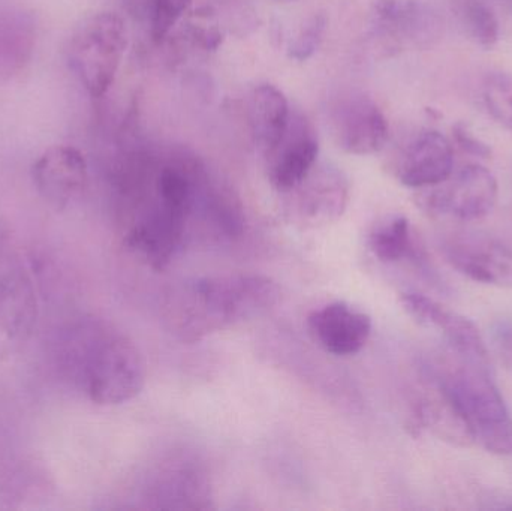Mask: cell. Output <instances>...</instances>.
I'll list each match as a JSON object with an SVG mask.
<instances>
[{
	"label": "cell",
	"instance_id": "obj_1",
	"mask_svg": "<svg viewBox=\"0 0 512 511\" xmlns=\"http://www.w3.org/2000/svg\"><path fill=\"white\" fill-rule=\"evenodd\" d=\"M279 285L264 275H230L183 282L168 294V330L185 344L256 320L276 308Z\"/></svg>",
	"mask_w": 512,
	"mask_h": 511
},
{
	"label": "cell",
	"instance_id": "obj_2",
	"mask_svg": "<svg viewBox=\"0 0 512 511\" xmlns=\"http://www.w3.org/2000/svg\"><path fill=\"white\" fill-rule=\"evenodd\" d=\"M84 341L80 375L90 401L111 407L140 395L146 384V360L128 336L95 329Z\"/></svg>",
	"mask_w": 512,
	"mask_h": 511
},
{
	"label": "cell",
	"instance_id": "obj_3",
	"mask_svg": "<svg viewBox=\"0 0 512 511\" xmlns=\"http://www.w3.org/2000/svg\"><path fill=\"white\" fill-rule=\"evenodd\" d=\"M453 399L474 443L498 456L512 455V417L489 369L462 359L436 375Z\"/></svg>",
	"mask_w": 512,
	"mask_h": 511
},
{
	"label": "cell",
	"instance_id": "obj_4",
	"mask_svg": "<svg viewBox=\"0 0 512 511\" xmlns=\"http://www.w3.org/2000/svg\"><path fill=\"white\" fill-rule=\"evenodd\" d=\"M128 47L125 21L114 12H96L75 27L68 62L84 89L101 98L113 86Z\"/></svg>",
	"mask_w": 512,
	"mask_h": 511
},
{
	"label": "cell",
	"instance_id": "obj_5",
	"mask_svg": "<svg viewBox=\"0 0 512 511\" xmlns=\"http://www.w3.org/2000/svg\"><path fill=\"white\" fill-rule=\"evenodd\" d=\"M499 185L492 171L469 164L451 179L423 188L417 204L432 216H451L459 221H477L495 209Z\"/></svg>",
	"mask_w": 512,
	"mask_h": 511
},
{
	"label": "cell",
	"instance_id": "obj_6",
	"mask_svg": "<svg viewBox=\"0 0 512 511\" xmlns=\"http://www.w3.org/2000/svg\"><path fill=\"white\" fill-rule=\"evenodd\" d=\"M38 317L35 288L26 267L12 252L0 260V354L26 344Z\"/></svg>",
	"mask_w": 512,
	"mask_h": 511
},
{
	"label": "cell",
	"instance_id": "obj_7",
	"mask_svg": "<svg viewBox=\"0 0 512 511\" xmlns=\"http://www.w3.org/2000/svg\"><path fill=\"white\" fill-rule=\"evenodd\" d=\"M448 264L475 282L512 290V251L486 234L459 231L445 237Z\"/></svg>",
	"mask_w": 512,
	"mask_h": 511
},
{
	"label": "cell",
	"instance_id": "obj_8",
	"mask_svg": "<svg viewBox=\"0 0 512 511\" xmlns=\"http://www.w3.org/2000/svg\"><path fill=\"white\" fill-rule=\"evenodd\" d=\"M400 305L415 323L439 330L463 360L489 369L486 342L478 327L469 318L450 311L423 294H400Z\"/></svg>",
	"mask_w": 512,
	"mask_h": 511
},
{
	"label": "cell",
	"instance_id": "obj_9",
	"mask_svg": "<svg viewBox=\"0 0 512 511\" xmlns=\"http://www.w3.org/2000/svg\"><path fill=\"white\" fill-rule=\"evenodd\" d=\"M313 341L333 356L360 353L372 335V318L346 302H333L307 318Z\"/></svg>",
	"mask_w": 512,
	"mask_h": 511
},
{
	"label": "cell",
	"instance_id": "obj_10",
	"mask_svg": "<svg viewBox=\"0 0 512 511\" xmlns=\"http://www.w3.org/2000/svg\"><path fill=\"white\" fill-rule=\"evenodd\" d=\"M32 177L41 197L63 209L86 188L87 162L75 147L53 146L36 159Z\"/></svg>",
	"mask_w": 512,
	"mask_h": 511
},
{
	"label": "cell",
	"instance_id": "obj_11",
	"mask_svg": "<svg viewBox=\"0 0 512 511\" xmlns=\"http://www.w3.org/2000/svg\"><path fill=\"white\" fill-rule=\"evenodd\" d=\"M319 143L309 123L291 116L288 131L268 155V179L280 194H289L306 180L318 161Z\"/></svg>",
	"mask_w": 512,
	"mask_h": 511
},
{
	"label": "cell",
	"instance_id": "obj_12",
	"mask_svg": "<svg viewBox=\"0 0 512 511\" xmlns=\"http://www.w3.org/2000/svg\"><path fill=\"white\" fill-rule=\"evenodd\" d=\"M453 144L438 131H424L408 144L396 165L403 186L423 189L453 176Z\"/></svg>",
	"mask_w": 512,
	"mask_h": 511
},
{
	"label": "cell",
	"instance_id": "obj_13",
	"mask_svg": "<svg viewBox=\"0 0 512 511\" xmlns=\"http://www.w3.org/2000/svg\"><path fill=\"white\" fill-rule=\"evenodd\" d=\"M334 135L343 152L366 156L384 149L390 128L387 117L372 99L354 98L337 110Z\"/></svg>",
	"mask_w": 512,
	"mask_h": 511
},
{
	"label": "cell",
	"instance_id": "obj_14",
	"mask_svg": "<svg viewBox=\"0 0 512 511\" xmlns=\"http://www.w3.org/2000/svg\"><path fill=\"white\" fill-rule=\"evenodd\" d=\"M295 194V212L307 224H328L345 212L349 203V182L336 167L313 168Z\"/></svg>",
	"mask_w": 512,
	"mask_h": 511
},
{
	"label": "cell",
	"instance_id": "obj_15",
	"mask_svg": "<svg viewBox=\"0 0 512 511\" xmlns=\"http://www.w3.org/2000/svg\"><path fill=\"white\" fill-rule=\"evenodd\" d=\"M212 492L209 479L194 464L165 468L155 479L156 507L161 509H209Z\"/></svg>",
	"mask_w": 512,
	"mask_h": 511
},
{
	"label": "cell",
	"instance_id": "obj_16",
	"mask_svg": "<svg viewBox=\"0 0 512 511\" xmlns=\"http://www.w3.org/2000/svg\"><path fill=\"white\" fill-rule=\"evenodd\" d=\"M252 134L259 149L270 155L288 131L291 122L288 99L273 84H261L249 102Z\"/></svg>",
	"mask_w": 512,
	"mask_h": 511
},
{
	"label": "cell",
	"instance_id": "obj_17",
	"mask_svg": "<svg viewBox=\"0 0 512 511\" xmlns=\"http://www.w3.org/2000/svg\"><path fill=\"white\" fill-rule=\"evenodd\" d=\"M375 15L379 30L396 41H418L429 29V12L412 0H379Z\"/></svg>",
	"mask_w": 512,
	"mask_h": 511
},
{
	"label": "cell",
	"instance_id": "obj_18",
	"mask_svg": "<svg viewBox=\"0 0 512 511\" xmlns=\"http://www.w3.org/2000/svg\"><path fill=\"white\" fill-rule=\"evenodd\" d=\"M369 249L382 263H397L405 258L423 264L426 261L412 239L411 225L405 216H391L376 225L369 236Z\"/></svg>",
	"mask_w": 512,
	"mask_h": 511
},
{
	"label": "cell",
	"instance_id": "obj_19",
	"mask_svg": "<svg viewBox=\"0 0 512 511\" xmlns=\"http://www.w3.org/2000/svg\"><path fill=\"white\" fill-rule=\"evenodd\" d=\"M156 195L159 204L152 210H159L188 225L189 216L192 215L197 201V191L186 171L177 167L162 168L156 179Z\"/></svg>",
	"mask_w": 512,
	"mask_h": 511
},
{
	"label": "cell",
	"instance_id": "obj_20",
	"mask_svg": "<svg viewBox=\"0 0 512 511\" xmlns=\"http://www.w3.org/2000/svg\"><path fill=\"white\" fill-rule=\"evenodd\" d=\"M484 101L493 119L498 120L512 134V77L496 74L487 78Z\"/></svg>",
	"mask_w": 512,
	"mask_h": 511
},
{
	"label": "cell",
	"instance_id": "obj_21",
	"mask_svg": "<svg viewBox=\"0 0 512 511\" xmlns=\"http://www.w3.org/2000/svg\"><path fill=\"white\" fill-rule=\"evenodd\" d=\"M466 21L478 44L490 48L498 42L499 21L495 12L486 3L481 0H471L466 6Z\"/></svg>",
	"mask_w": 512,
	"mask_h": 511
},
{
	"label": "cell",
	"instance_id": "obj_22",
	"mask_svg": "<svg viewBox=\"0 0 512 511\" xmlns=\"http://www.w3.org/2000/svg\"><path fill=\"white\" fill-rule=\"evenodd\" d=\"M191 6L192 0H155L152 11V36L155 42L164 41Z\"/></svg>",
	"mask_w": 512,
	"mask_h": 511
},
{
	"label": "cell",
	"instance_id": "obj_23",
	"mask_svg": "<svg viewBox=\"0 0 512 511\" xmlns=\"http://www.w3.org/2000/svg\"><path fill=\"white\" fill-rule=\"evenodd\" d=\"M325 27H327V18H325V15H313V17L304 24L297 38L289 45V57L297 60V62H304V60L310 59V57L316 53V50H318L319 45H321Z\"/></svg>",
	"mask_w": 512,
	"mask_h": 511
},
{
	"label": "cell",
	"instance_id": "obj_24",
	"mask_svg": "<svg viewBox=\"0 0 512 511\" xmlns=\"http://www.w3.org/2000/svg\"><path fill=\"white\" fill-rule=\"evenodd\" d=\"M490 341L502 365L512 369V320H499L493 323Z\"/></svg>",
	"mask_w": 512,
	"mask_h": 511
},
{
	"label": "cell",
	"instance_id": "obj_25",
	"mask_svg": "<svg viewBox=\"0 0 512 511\" xmlns=\"http://www.w3.org/2000/svg\"><path fill=\"white\" fill-rule=\"evenodd\" d=\"M453 137L457 146H459L463 152L481 159L492 158V149H490L489 144L475 137V135L469 131L465 123H457V125L453 126Z\"/></svg>",
	"mask_w": 512,
	"mask_h": 511
}]
</instances>
